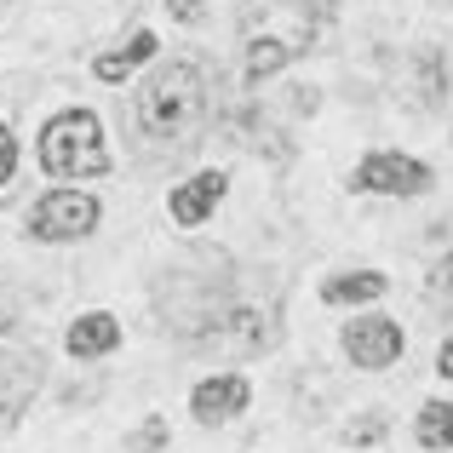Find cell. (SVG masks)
Listing matches in <instances>:
<instances>
[{"label": "cell", "instance_id": "ffe728a7", "mask_svg": "<svg viewBox=\"0 0 453 453\" xmlns=\"http://www.w3.org/2000/svg\"><path fill=\"white\" fill-rule=\"evenodd\" d=\"M431 288H436V293H453V253L442 258V265H436V276H431Z\"/></svg>", "mask_w": 453, "mask_h": 453}, {"label": "cell", "instance_id": "44dd1931", "mask_svg": "<svg viewBox=\"0 0 453 453\" xmlns=\"http://www.w3.org/2000/svg\"><path fill=\"white\" fill-rule=\"evenodd\" d=\"M436 373L453 385V339H442V350H436Z\"/></svg>", "mask_w": 453, "mask_h": 453}, {"label": "cell", "instance_id": "5bb4252c", "mask_svg": "<svg viewBox=\"0 0 453 453\" xmlns=\"http://www.w3.org/2000/svg\"><path fill=\"white\" fill-rule=\"evenodd\" d=\"M413 431H419V448H431V453L453 448V402H425Z\"/></svg>", "mask_w": 453, "mask_h": 453}, {"label": "cell", "instance_id": "3957f363", "mask_svg": "<svg viewBox=\"0 0 453 453\" xmlns=\"http://www.w3.org/2000/svg\"><path fill=\"white\" fill-rule=\"evenodd\" d=\"M41 166L52 178H104L110 150H104V121L92 110H58L41 127Z\"/></svg>", "mask_w": 453, "mask_h": 453}, {"label": "cell", "instance_id": "8fae6325", "mask_svg": "<svg viewBox=\"0 0 453 453\" xmlns=\"http://www.w3.org/2000/svg\"><path fill=\"white\" fill-rule=\"evenodd\" d=\"M115 344H121V321H115L110 310H87V316H75V321H69V333H64V350L75 356V362L110 356Z\"/></svg>", "mask_w": 453, "mask_h": 453}, {"label": "cell", "instance_id": "4fadbf2b", "mask_svg": "<svg viewBox=\"0 0 453 453\" xmlns=\"http://www.w3.org/2000/svg\"><path fill=\"white\" fill-rule=\"evenodd\" d=\"M385 288L390 281L379 276V270H356V276H333L327 288H321V299L327 304H373V299H385Z\"/></svg>", "mask_w": 453, "mask_h": 453}, {"label": "cell", "instance_id": "6da1fadb", "mask_svg": "<svg viewBox=\"0 0 453 453\" xmlns=\"http://www.w3.org/2000/svg\"><path fill=\"white\" fill-rule=\"evenodd\" d=\"M242 35H247V87H265L293 58L310 52V41H316V6L310 0H247Z\"/></svg>", "mask_w": 453, "mask_h": 453}, {"label": "cell", "instance_id": "9a60e30c", "mask_svg": "<svg viewBox=\"0 0 453 453\" xmlns=\"http://www.w3.org/2000/svg\"><path fill=\"white\" fill-rule=\"evenodd\" d=\"M419 69H425V92H431V104H436V98H453V58L425 52Z\"/></svg>", "mask_w": 453, "mask_h": 453}, {"label": "cell", "instance_id": "30bf717a", "mask_svg": "<svg viewBox=\"0 0 453 453\" xmlns=\"http://www.w3.org/2000/svg\"><path fill=\"white\" fill-rule=\"evenodd\" d=\"M224 189H230V178L212 166V173H196L189 184H178L173 196H166V212H173V224H184V230H196V224H207V212L224 201Z\"/></svg>", "mask_w": 453, "mask_h": 453}, {"label": "cell", "instance_id": "e0dca14e", "mask_svg": "<svg viewBox=\"0 0 453 453\" xmlns=\"http://www.w3.org/2000/svg\"><path fill=\"white\" fill-rule=\"evenodd\" d=\"M379 436H385V419H362V425H350V431H344V442H350V448H367V442H379Z\"/></svg>", "mask_w": 453, "mask_h": 453}, {"label": "cell", "instance_id": "d6986e66", "mask_svg": "<svg viewBox=\"0 0 453 453\" xmlns=\"http://www.w3.org/2000/svg\"><path fill=\"white\" fill-rule=\"evenodd\" d=\"M166 12H173L178 23H196L201 12H207V0H166Z\"/></svg>", "mask_w": 453, "mask_h": 453}, {"label": "cell", "instance_id": "7a4b0ae2", "mask_svg": "<svg viewBox=\"0 0 453 453\" xmlns=\"http://www.w3.org/2000/svg\"><path fill=\"white\" fill-rule=\"evenodd\" d=\"M207 121V75L189 58H173L138 87V127L155 144H196Z\"/></svg>", "mask_w": 453, "mask_h": 453}, {"label": "cell", "instance_id": "ba28073f", "mask_svg": "<svg viewBox=\"0 0 453 453\" xmlns=\"http://www.w3.org/2000/svg\"><path fill=\"white\" fill-rule=\"evenodd\" d=\"M219 327L201 333V344H212V350L224 356H258L276 344V321L265 316V310H224V316H212Z\"/></svg>", "mask_w": 453, "mask_h": 453}, {"label": "cell", "instance_id": "277c9868", "mask_svg": "<svg viewBox=\"0 0 453 453\" xmlns=\"http://www.w3.org/2000/svg\"><path fill=\"white\" fill-rule=\"evenodd\" d=\"M41 344H29L18 327H0V431L23 419L29 396L41 390Z\"/></svg>", "mask_w": 453, "mask_h": 453}, {"label": "cell", "instance_id": "7c38bea8", "mask_svg": "<svg viewBox=\"0 0 453 453\" xmlns=\"http://www.w3.org/2000/svg\"><path fill=\"white\" fill-rule=\"evenodd\" d=\"M155 52H161V41H155V29H138L133 41L121 46V52H104L98 64H92V75H98V81H127V75H133L138 64H150Z\"/></svg>", "mask_w": 453, "mask_h": 453}, {"label": "cell", "instance_id": "52a82bcc", "mask_svg": "<svg viewBox=\"0 0 453 453\" xmlns=\"http://www.w3.org/2000/svg\"><path fill=\"white\" fill-rule=\"evenodd\" d=\"M402 350H408V339H402V327L390 316H356V321H344V356H350L362 373H385Z\"/></svg>", "mask_w": 453, "mask_h": 453}, {"label": "cell", "instance_id": "9c48e42d", "mask_svg": "<svg viewBox=\"0 0 453 453\" xmlns=\"http://www.w3.org/2000/svg\"><path fill=\"white\" fill-rule=\"evenodd\" d=\"M247 402H253V385H247L242 373H212V379H201V385L189 390V413H196L201 425L235 419V413H247Z\"/></svg>", "mask_w": 453, "mask_h": 453}, {"label": "cell", "instance_id": "2e32d148", "mask_svg": "<svg viewBox=\"0 0 453 453\" xmlns=\"http://www.w3.org/2000/svg\"><path fill=\"white\" fill-rule=\"evenodd\" d=\"M155 448H166V419H144L127 436V453H155Z\"/></svg>", "mask_w": 453, "mask_h": 453}, {"label": "cell", "instance_id": "8992f818", "mask_svg": "<svg viewBox=\"0 0 453 453\" xmlns=\"http://www.w3.org/2000/svg\"><path fill=\"white\" fill-rule=\"evenodd\" d=\"M431 184H436L431 166L413 161V155H396V150L367 155V161L350 173V189H362V196H425Z\"/></svg>", "mask_w": 453, "mask_h": 453}, {"label": "cell", "instance_id": "5b68a950", "mask_svg": "<svg viewBox=\"0 0 453 453\" xmlns=\"http://www.w3.org/2000/svg\"><path fill=\"white\" fill-rule=\"evenodd\" d=\"M104 219L98 196H87V189H52V196L35 201L29 212V235L35 242H81V235H92Z\"/></svg>", "mask_w": 453, "mask_h": 453}, {"label": "cell", "instance_id": "ac0fdd59", "mask_svg": "<svg viewBox=\"0 0 453 453\" xmlns=\"http://www.w3.org/2000/svg\"><path fill=\"white\" fill-rule=\"evenodd\" d=\"M18 173V138H12V127H0V184Z\"/></svg>", "mask_w": 453, "mask_h": 453}]
</instances>
